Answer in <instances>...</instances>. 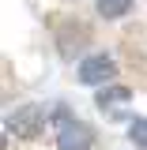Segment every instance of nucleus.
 <instances>
[{
  "instance_id": "f257e3e1",
  "label": "nucleus",
  "mask_w": 147,
  "mask_h": 150,
  "mask_svg": "<svg viewBox=\"0 0 147 150\" xmlns=\"http://www.w3.org/2000/svg\"><path fill=\"white\" fill-rule=\"evenodd\" d=\"M42 128H45V109L42 105H19L4 120V131L8 135H19V139H38Z\"/></svg>"
},
{
  "instance_id": "7ed1b4c3",
  "label": "nucleus",
  "mask_w": 147,
  "mask_h": 150,
  "mask_svg": "<svg viewBox=\"0 0 147 150\" xmlns=\"http://www.w3.org/2000/svg\"><path fill=\"white\" fill-rule=\"evenodd\" d=\"M113 75H117V64L110 56H87L79 64V83L83 86H106V83H113Z\"/></svg>"
},
{
  "instance_id": "20e7f679",
  "label": "nucleus",
  "mask_w": 147,
  "mask_h": 150,
  "mask_svg": "<svg viewBox=\"0 0 147 150\" xmlns=\"http://www.w3.org/2000/svg\"><path fill=\"white\" fill-rule=\"evenodd\" d=\"M121 101H132V90L128 86H102L98 90V105H121Z\"/></svg>"
},
{
  "instance_id": "423d86ee",
  "label": "nucleus",
  "mask_w": 147,
  "mask_h": 150,
  "mask_svg": "<svg viewBox=\"0 0 147 150\" xmlns=\"http://www.w3.org/2000/svg\"><path fill=\"white\" fill-rule=\"evenodd\" d=\"M128 139H132V146L147 150V116H136L128 124Z\"/></svg>"
},
{
  "instance_id": "f03ea898",
  "label": "nucleus",
  "mask_w": 147,
  "mask_h": 150,
  "mask_svg": "<svg viewBox=\"0 0 147 150\" xmlns=\"http://www.w3.org/2000/svg\"><path fill=\"white\" fill-rule=\"evenodd\" d=\"M57 146L60 150H91L94 146V131L83 124V120H60V128H57Z\"/></svg>"
},
{
  "instance_id": "39448f33",
  "label": "nucleus",
  "mask_w": 147,
  "mask_h": 150,
  "mask_svg": "<svg viewBox=\"0 0 147 150\" xmlns=\"http://www.w3.org/2000/svg\"><path fill=\"white\" fill-rule=\"evenodd\" d=\"M128 8H132V0H98L102 19H121V15H128Z\"/></svg>"
}]
</instances>
